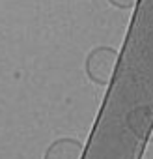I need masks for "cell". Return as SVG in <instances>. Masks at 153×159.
I'll list each match as a JSON object with an SVG mask.
<instances>
[{"label":"cell","mask_w":153,"mask_h":159,"mask_svg":"<svg viewBox=\"0 0 153 159\" xmlns=\"http://www.w3.org/2000/svg\"><path fill=\"white\" fill-rule=\"evenodd\" d=\"M110 2L118 8H131L134 4V0H110Z\"/></svg>","instance_id":"2"},{"label":"cell","mask_w":153,"mask_h":159,"mask_svg":"<svg viewBox=\"0 0 153 159\" xmlns=\"http://www.w3.org/2000/svg\"><path fill=\"white\" fill-rule=\"evenodd\" d=\"M116 54L118 52L110 47H97L95 51H92L86 62V67L92 79H95L97 83L108 81V77L112 75V69H114V64H116V58H118Z\"/></svg>","instance_id":"1"}]
</instances>
